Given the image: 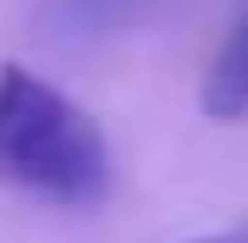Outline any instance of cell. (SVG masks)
Wrapping results in <instances>:
<instances>
[{
  "label": "cell",
  "mask_w": 248,
  "mask_h": 243,
  "mask_svg": "<svg viewBox=\"0 0 248 243\" xmlns=\"http://www.w3.org/2000/svg\"><path fill=\"white\" fill-rule=\"evenodd\" d=\"M199 105H204L210 122H243L248 116V6L237 11V22L226 28L210 72H204Z\"/></svg>",
  "instance_id": "2"
},
{
  "label": "cell",
  "mask_w": 248,
  "mask_h": 243,
  "mask_svg": "<svg viewBox=\"0 0 248 243\" xmlns=\"http://www.w3.org/2000/svg\"><path fill=\"white\" fill-rule=\"evenodd\" d=\"M193 243H248V227H232V232H215V238H193Z\"/></svg>",
  "instance_id": "4"
},
{
  "label": "cell",
  "mask_w": 248,
  "mask_h": 243,
  "mask_svg": "<svg viewBox=\"0 0 248 243\" xmlns=\"http://www.w3.org/2000/svg\"><path fill=\"white\" fill-rule=\"evenodd\" d=\"M149 6V0H45V28L50 33H110V28H127L138 17V11Z\"/></svg>",
  "instance_id": "3"
},
{
  "label": "cell",
  "mask_w": 248,
  "mask_h": 243,
  "mask_svg": "<svg viewBox=\"0 0 248 243\" xmlns=\"http://www.w3.org/2000/svg\"><path fill=\"white\" fill-rule=\"evenodd\" d=\"M0 182L66 210H89L110 194L99 122L17 61L0 66Z\"/></svg>",
  "instance_id": "1"
}]
</instances>
